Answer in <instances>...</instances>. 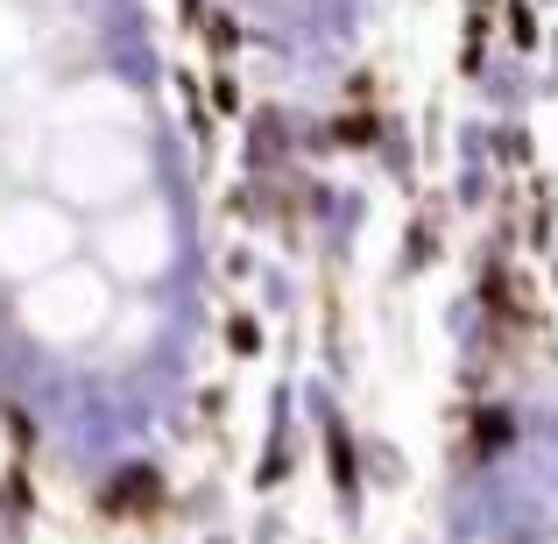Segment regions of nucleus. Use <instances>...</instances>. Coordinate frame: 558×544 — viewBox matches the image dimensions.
<instances>
[{
  "label": "nucleus",
  "mask_w": 558,
  "mask_h": 544,
  "mask_svg": "<svg viewBox=\"0 0 558 544\" xmlns=\"http://www.w3.org/2000/svg\"><path fill=\"white\" fill-rule=\"evenodd\" d=\"M466 544H558V495H517L509 488L502 503H488L474 517Z\"/></svg>",
  "instance_id": "obj_1"
}]
</instances>
